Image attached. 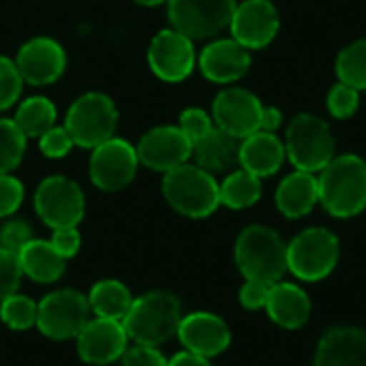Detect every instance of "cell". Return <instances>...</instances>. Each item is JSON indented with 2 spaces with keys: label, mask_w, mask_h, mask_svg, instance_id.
<instances>
[{
  "label": "cell",
  "mask_w": 366,
  "mask_h": 366,
  "mask_svg": "<svg viewBox=\"0 0 366 366\" xmlns=\"http://www.w3.org/2000/svg\"><path fill=\"white\" fill-rule=\"evenodd\" d=\"M137 165V148H133L127 139L112 137L92 148L90 180L101 191H120L133 182Z\"/></svg>",
  "instance_id": "8fae6325"
},
{
  "label": "cell",
  "mask_w": 366,
  "mask_h": 366,
  "mask_svg": "<svg viewBox=\"0 0 366 366\" xmlns=\"http://www.w3.org/2000/svg\"><path fill=\"white\" fill-rule=\"evenodd\" d=\"M234 257L247 281L274 285L287 272V244L274 229L264 225H249L240 232Z\"/></svg>",
  "instance_id": "7a4b0ae2"
},
{
  "label": "cell",
  "mask_w": 366,
  "mask_h": 366,
  "mask_svg": "<svg viewBox=\"0 0 366 366\" xmlns=\"http://www.w3.org/2000/svg\"><path fill=\"white\" fill-rule=\"evenodd\" d=\"M268 317L285 328V330H296L302 328L309 317H311V300L305 290H300L294 283H274L268 294L266 302Z\"/></svg>",
  "instance_id": "7402d4cb"
},
{
  "label": "cell",
  "mask_w": 366,
  "mask_h": 366,
  "mask_svg": "<svg viewBox=\"0 0 366 366\" xmlns=\"http://www.w3.org/2000/svg\"><path fill=\"white\" fill-rule=\"evenodd\" d=\"M315 366H366V330L354 326L328 330L317 345Z\"/></svg>",
  "instance_id": "ffe728a7"
},
{
  "label": "cell",
  "mask_w": 366,
  "mask_h": 366,
  "mask_svg": "<svg viewBox=\"0 0 366 366\" xmlns=\"http://www.w3.org/2000/svg\"><path fill=\"white\" fill-rule=\"evenodd\" d=\"M287 159L285 144L277 133L255 131L240 142V167L257 178L274 176Z\"/></svg>",
  "instance_id": "44dd1931"
},
{
  "label": "cell",
  "mask_w": 366,
  "mask_h": 366,
  "mask_svg": "<svg viewBox=\"0 0 366 366\" xmlns=\"http://www.w3.org/2000/svg\"><path fill=\"white\" fill-rule=\"evenodd\" d=\"M39 148L47 159H62L73 148V139L64 127H51L39 137Z\"/></svg>",
  "instance_id": "8d00e7d4"
},
{
  "label": "cell",
  "mask_w": 366,
  "mask_h": 366,
  "mask_svg": "<svg viewBox=\"0 0 366 366\" xmlns=\"http://www.w3.org/2000/svg\"><path fill=\"white\" fill-rule=\"evenodd\" d=\"M13 120L26 137H41L56 127V107L45 97H30L17 107Z\"/></svg>",
  "instance_id": "83f0119b"
},
{
  "label": "cell",
  "mask_w": 366,
  "mask_h": 366,
  "mask_svg": "<svg viewBox=\"0 0 366 366\" xmlns=\"http://www.w3.org/2000/svg\"><path fill=\"white\" fill-rule=\"evenodd\" d=\"M21 202H24V184L11 174H0V219L15 214Z\"/></svg>",
  "instance_id": "74e56055"
},
{
  "label": "cell",
  "mask_w": 366,
  "mask_h": 366,
  "mask_svg": "<svg viewBox=\"0 0 366 366\" xmlns=\"http://www.w3.org/2000/svg\"><path fill=\"white\" fill-rule=\"evenodd\" d=\"M219 197H221V204L232 210L251 208L262 197V178L240 167L227 174L225 180L219 184Z\"/></svg>",
  "instance_id": "4316f807"
},
{
  "label": "cell",
  "mask_w": 366,
  "mask_h": 366,
  "mask_svg": "<svg viewBox=\"0 0 366 366\" xmlns=\"http://www.w3.org/2000/svg\"><path fill=\"white\" fill-rule=\"evenodd\" d=\"M26 135L19 131L15 120L0 118V174L13 172L26 152Z\"/></svg>",
  "instance_id": "f546056e"
},
{
  "label": "cell",
  "mask_w": 366,
  "mask_h": 366,
  "mask_svg": "<svg viewBox=\"0 0 366 366\" xmlns=\"http://www.w3.org/2000/svg\"><path fill=\"white\" fill-rule=\"evenodd\" d=\"M19 266L24 277L36 283H56L66 270V259L56 253L49 240L32 238L19 253Z\"/></svg>",
  "instance_id": "d4e9b609"
},
{
  "label": "cell",
  "mask_w": 366,
  "mask_h": 366,
  "mask_svg": "<svg viewBox=\"0 0 366 366\" xmlns=\"http://www.w3.org/2000/svg\"><path fill=\"white\" fill-rule=\"evenodd\" d=\"M199 69L206 79L214 84H234L242 79L251 69V49L242 47L234 39H217L199 54Z\"/></svg>",
  "instance_id": "d6986e66"
},
{
  "label": "cell",
  "mask_w": 366,
  "mask_h": 366,
  "mask_svg": "<svg viewBox=\"0 0 366 366\" xmlns=\"http://www.w3.org/2000/svg\"><path fill=\"white\" fill-rule=\"evenodd\" d=\"M262 112H264L262 101L253 92L236 86L221 90L212 103L214 127L238 139H244L255 131H259Z\"/></svg>",
  "instance_id": "7c38bea8"
},
{
  "label": "cell",
  "mask_w": 366,
  "mask_h": 366,
  "mask_svg": "<svg viewBox=\"0 0 366 366\" xmlns=\"http://www.w3.org/2000/svg\"><path fill=\"white\" fill-rule=\"evenodd\" d=\"M120 366H167V360L157 347L135 343L120 356Z\"/></svg>",
  "instance_id": "f35d334b"
},
{
  "label": "cell",
  "mask_w": 366,
  "mask_h": 366,
  "mask_svg": "<svg viewBox=\"0 0 366 366\" xmlns=\"http://www.w3.org/2000/svg\"><path fill=\"white\" fill-rule=\"evenodd\" d=\"M163 195L176 212L189 219H206L221 206L219 182L214 176L191 163L165 174Z\"/></svg>",
  "instance_id": "277c9868"
},
{
  "label": "cell",
  "mask_w": 366,
  "mask_h": 366,
  "mask_svg": "<svg viewBox=\"0 0 366 366\" xmlns=\"http://www.w3.org/2000/svg\"><path fill=\"white\" fill-rule=\"evenodd\" d=\"M137 4H144V6H157V4H163L167 0H135Z\"/></svg>",
  "instance_id": "ee69618b"
},
{
  "label": "cell",
  "mask_w": 366,
  "mask_h": 366,
  "mask_svg": "<svg viewBox=\"0 0 366 366\" xmlns=\"http://www.w3.org/2000/svg\"><path fill=\"white\" fill-rule=\"evenodd\" d=\"M326 107L330 112L332 118L337 120H347L352 118L358 107H360V90L343 84V81H337L330 90H328V97H326Z\"/></svg>",
  "instance_id": "1f68e13d"
},
{
  "label": "cell",
  "mask_w": 366,
  "mask_h": 366,
  "mask_svg": "<svg viewBox=\"0 0 366 366\" xmlns=\"http://www.w3.org/2000/svg\"><path fill=\"white\" fill-rule=\"evenodd\" d=\"M320 204L337 219H352L366 208V161L358 154L335 157L317 176Z\"/></svg>",
  "instance_id": "6da1fadb"
},
{
  "label": "cell",
  "mask_w": 366,
  "mask_h": 366,
  "mask_svg": "<svg viewBox=\"0 0 366 366\" xmlns=\"http://www.w3.org/2000/svg\"><path fill=\"white\" fill-rule=\"evenodd\" d=\"M88 305L97 317L122 322L133 305V296L124 283L116 279H103L92 285L88 294Z\"/></svg>",
  "instance_id": "484cf974"
},
{
  "label": "cell",
  "mask_w": 366,
  "mask_h": 366,
  "mask_svg": "<svg viewBox=\"0 0 366 366\" xmlns=\"http://www.w3.org/2000/svg\"><path fill=\"white\" fill-rule=\"evenodd\" d=\"M180 131L189 137L191 144H197L202 137H206L214 129V120L210 114H206L199 107H189L180 114Z\"/></svg>",
  "instance_id": "e575fe53"
},
{
  "label": "cell",
  "mask_w": 366,
  "mask_h": 366,
  "mask_svg": "<svg viewBox=\"0 0 366 366\" xmlns=\"http://www.w3.org/2000/svg\"><path fill=\"white\" fill-rule=\"evenodd\" d=\"M277 208L287 219H302L307 217L320 202V187L317 176L309 172H292L285 176L274 195Z\"/></svg>",
  "instance_id": "603a6c76"
},
{
  "label": "cell",
  "mask_w": 366,
  "mask_h": 366,
  "mask_svg": "<svg viewBox=\"0 0 366 366\" xmlns=\"http://www.w3.org/2000/svg\"><path fill=\"white\" fill-rule=\"evenodd\" d=\"M88 298L75 290H56L39 302L36 328L51 341L75 339L90 320Z\"/></svg>",
  "instance_id": "ba28073f"
},
{
  "label": "cell",
  "mask_w": 366,
  "mask_h": 366,
  "mask_svg": "<svg viewBox=\"0 0 366 366\" xmlns=\"http://www.w3.org/2000/svg\"><path fill=\"white\" fill-rule=\"evenodd\" d=\"M75 341L77 354L86 365L105 366L120 360V356L127 352L129 337L122 322L94 317L88 320Z\"/></svg>",
  "instance_id": "2e32d148"
},
{
  "label": "cell",
  "mask_w": 366,
  "mask_h": 366,
  "mask_svg": "<svg viewBox=\"0 0 366 366\" xmlns=\"http://www.w3.org/2000/svg\"><path fill=\"white\" fill-rule=\"evenodd\" d=\"M49 242H51V247L56 249L58 255H62L64 259H71L79 251L81 236H79L77 227H58V229H54Z\"/></svg>",
  "instance_id": "ab89813d"
},
{
  "label": "cell",
  "mask_w": 366,
  "mask_h": 366,
  "mask_svg": "<svg viewBox=\"0 0 366 366\" xmlns=\"http://www.w3.org/2000/svg\"><path fill=\"white\" fill-rule=\"evenodd\" d=\"M285 152L300 172H322L335 159V135L330 124L315 114H298L285 133Z\"/></svg>",
  "instance_id": "5b68a950"
},
{
  "label": "cell",
  "mask_w": 366,
  "mask_h": 366,
  "mask_svg": "<svg viewBox=\"0 0 366 366\" xmlns=\"http://www.w3.org/2000/svg\"><path fill=\"white\" fill-rule=\"evenodd\" d=\"M193 154V144L180 131V127H154L150 129L137 146V159L148 169L172 172L184 165Z\"/></svg>",
  "instance_id": "9a60e30c"
},
{
  "label": "cell",
  "mask_w": 366,
  "mask_h": 366,
  "mask_svg": "<svg viewBox=\"0 0 366 366\" xmlns=\"http://www.w3.org/2000/svg\"><path fill=\"white\" fill-rule=\"evenodd\" d=\"M21 277L24 272H21L17 253L0 247V302L9 298L11 294H17L21 285Z\"/></svg>",
  "instance_id": "836d02e7"
},
{
  "label": "cell",
  "mask_w": 366,
  "mask_h": 366,
  "mask_svg": "<svg viewBox=\"0 0 366 366\" xmlns=\"http://www.w3.org/2000/svg\"><path fill=\"white\" fill-rule=\"evenodd\" d=\"M32 240V229L24 219H9L0 227V247L13 253H19Z\"/></svg>",
  "instance_id": "d590c367"
},
{
  "label": "cell",
  "mask_w": 366,
  "mask_h": 366,
  "mask_svg": "<svg viewBox=\"0 0 366 366\" xmlns=\"http://www.w3.org/2000/svg\"><path fill=\"white\" fill-rule=\"evenodd\" d=\"M240 142L238 137L221 131L219 127H214L206 137H202L197 144H193V159L195 165H199L202 169L214 174H223L229 172L232 167L240 165Z\"/></svg>",
  "instance_id": "cb8c5ba5"
},
{
  "label": "cell",
  "mask_w": 366,
  "mask_h": 366,
  "mask_svg": "<svg viewBox=\"0 0 366 366\" xmlns=\"http://www.w3.org/2000/svg\"><path fill=\"white\" fill-rule=\"evenodd\" d=\"M335 71L339 81L356 90H366V39H358L339 51Z\"/></svg>",
  "instance_id": "f1b7e54d"
},
{
  "label": "cell",
  "mask_w": 366,
  "mask_h": 366,
  "mask_svg": "<svg viewBox=\"0 0 366 366\" xmlns=\"http://www.w3.org/2000/svg\"><path fill=\"white\" fill-rule=\"evenodd\" d=\"M167 366H212L210 365V358H204V356H197V354H191V352H180L176 354L172 360H167Z\"/></svg>",
  "instance_id": "7bdbcfd3"
},
{
  "label": "cell",
  "mask_w": 366,
  "mask_h": 366,
  "mask_svg": "<svg viewBox=\"0 0 366 366\" xmlns=\"http://www.w3.org/2000/svg\"><path fill=\"white\" fill-rule=\"evenodd\" d=\"M39 305L21 294H11L0 302V322L11 330H30L36 326Z\"/></svg>",
  "instance_id": "4dcf8cb0"
},
{
  "label": "cell",
  "mask_w": 366,
  "mask_h": 366,
  "mask_svg": "<svg viewBox=\"0 0 366 366\" xmlns=\"http://www.w3.org/2000/svg\"><path fill=\"white\" fill-rule=\"evenodd\" d=\"M182 307L180 300L169 292H148L133 298L129 313L122 320L129 341L137 345L159 347L169 341L180 326Z\"/></svg>",
  "instance_id": "3957f363"
},
{
  "label": "cell",
  "mask_w": 366,
  "mask_h": 366,
  "mask_svg": "<svg viewBox=\"0 0 366 366\" xmlns=\"http://www.w3.org/2000/svg\"><path fill=\"white\" fill-rule=\"evenodd\" d=\"M279 26H281L279 11L270 0L240 2L229 21L232 39L238 41L247 49L268 47L274 41Z\"/></svg>",
  "instance_id": "5bb4252c"
},
{
  "label": "cell",
  "mask_w": 366,
  "mask_h": 366,
  "mask_svg": "<svg viewBox=\"0 0 366 366\" xmlns=\"http://www.w3.org/2000/svg\"><path fill=\"white\" fill-rule=\"evenodd\" d=\"M176 337L187 352L204 358H214L223 354L232 343V332L227 324L219 315L206 311L182 315Z\"/></svg>",
  "instance_id": "ac0fdd59"
},
{
  "label": "cell",
  "mask_w": 366,
  "mask_h": 366,
  "mask_svg": "<svg viewBox=\"0 0 366 366\" xmlns=\"http://www.w3.org/2000/svg\"><path fill=\"white\" fill-rule=\"evenodd\" d=\"M118 127V109L103 92L81 94L66 112L64 129L75 146L97 148L114 137Z\"/></svg>",
  "instance_id": "52a82bcc"
},
{
  "label": "cell",
  "mask_w": 366,
  "mask_h": 366,
  "mask_svg": "<svg viewBox=\"0 0 366 366\" xmlns=\"http://www.w3.org/2000/svg\"><path fill=\"white\" fill-rule=\"evenodd\" d=\"M236 6V0H167V15L174 30L199 41L229 28Z\"/></svg>",
  "instance_id": "9c48e42d"
},
{
  "label": "cell",
  "mask_w": 366,
  "mask_h": 366,
  "mask_svg": "<svg viewBox=\"0 0 366 366\" xmlns=\"http://www.w3.org/2000/svg\"><path fill=\"white\" fill-rule=\"evenodd\" d=\"M148 64L163 81H182L195 69L193 41L174 28L161 30L148 47Z\"/></svg>",
  "instance_id": "4fadbf2b"
},
{
  "label": "cell",
  "mask_w": 366,
  "mask_h": 366,
  "mask_svg": "<svg viewBox=\"0 0 366 366\" xmlns=\"http://www.w3.org/2000/svg\"><path fill=\"white\" fill-rule=\"evenodd\" d=\"M34 210L39 219L51 227H77L84 219L86 199L77 182L66 176L45 178L34 193Z\"/></svg>",
  "instance_id": "30bf717a"
},
{
  "label": "cell",
  "mask_w": 366,
  "mask_h": 366,
  "mask_svg": "<svg viewBox=\"0 0 366 366\" xmlns=\"http://www.w3.org/2000/svg\"><path fill=\"white\" fill-rule=\"evenodd\" d=\"M15 64L26 84L47 86L64 73L66 56L58 41L49 36H34L19 47Z\"/></svg>",
  "instance_id": "e0dca14e"
},
{
  "label": "cell",
  "mask_w": 366,
  "mask_h": 366,
  "mask_svg": "<svg viewBox=\"0 0 366 366\" xmlns=\"http://www.w3.org/2000/svg\"><path fill=\"white\" fill-rule=\"evenodd\" d=\"M339 238L326 227H309L287 244V270L300 281H322L339 264Z\"/></svg>",
  "instance_id": "8992f818"
},
{
  "label": "cell",
  "mask_w": 366,
  "mask_h": 366,
  "mask_svg": "<svg viewBox=\"0 0 366 366\" xmlns=\"http://www.w3.org/2000/svg\"><path fill=\"white\" fill-rule=\"evenodd\" d=\"M21 86L24 79L17 71V64L11 58L0 56V112L17 103L21 94Z\"/></svg>",
  "instance_id": "d6a6232c"
},
{
  "label": "cell",
  "mask_w": 366,
  "mask_h": 366,
  "mask_svg": "<svg viewBox=\"0 0 366 366\" xmlns=\"http://www.w3.org/2000/svg\"><path fill=\"white\" fill-rule=\"evenodd\" d=\"M272 285H264V283H255V281H247L240 290V305L249 311H257V309H266L268 302V294H270Z\"/></svg>",
  "instance_id": "60d3db41"
},
{
  "label": "cell",
  "mask_w": 366,
  "mask_h": 366,
  "mask_svg": "<svg viewBox=\"0 0 366 366\" xmlns=\"http://www.w3.org/2000/svg\"><path fill=\"white\" fill-rule=\"evenodd\" d=\"M283 124V112L274 105H268L264 107L262 112V124H259V131H268V133H277V129Z\"/></svg>",
  "instance_id": "b9f144b4"
}]
</instances>
